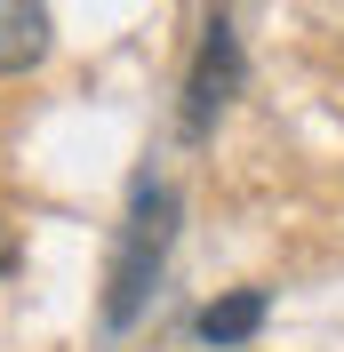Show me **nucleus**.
Here are the masks:
<instances>
[{"instance_id":"1","label":"nucleus","mask_w":344,"mask_h":352,"mask_svg":"<svg viewBox=\"0 0 344 352\" xmlns=\"http://www.w3.org/2000/svg\"><path fill=\"white\" fill-rule=\"evenodd\" d=\"M169 241H176V192L136 176L129 192V224H120V248H112V272H105V329H136L160 288V264H169Z\"/></svg>"},{"instance_id":"2","label":"nucleus","mask_w":344,"mask_h":352,"mask_svg":"<svg viewBox=\"0 0 344 352\" xmlns=\"http://www.w3.org/2000/svg\"><path fill=\"white\" fill-rule=\"evenodd\" d=\"M240 96V32H233V16H224V0L208 8V32H200V48H193V72H184V104H176V129L193 136H208L216 129V112Z\"/></svg>"},{"instance_id":"3","label":"nucleus","mask_w":344,"mask_h":352,"mask_svg":"<svg viewBox=\"0 0 344 352\" xmlns=\"http://www.w3.org/2000/svg\"><path fill=\"white\" fill-rule=\"evenodd\" d=\"M41 56H48V0H0V80H24Z\"/></svg>"},{"instance_id":"4","label":"nucleus","mask_w":344,"mask_h":352,"mask_svg":"<svg viewBox=\"0 0 344 352\" xmlns=\"http://www.w3.org/2000/svg\"><path fill=\"white\" fill-rule=\"evenodd\" d=\"M264 312H272V296L264 288H233V296H216V305H200V344H216V352H240L248 336L264 329Z\"/></svg>"},{"instance_id":"5","label":"nucleus","mask_w":344,"mask_h":352,"mask_svg":"<svg viewBox=\"0 0 344 352\" xmlns=\"http://www.w3.org/2000/svg\"><path fill=\"white\" fill-rule=\"evenodd\" d=\"M8 272H17V232L0 224V280H8Z\"/></svg>"}]
</instances>
